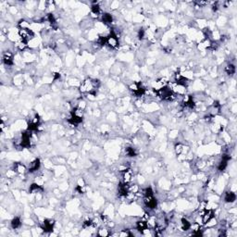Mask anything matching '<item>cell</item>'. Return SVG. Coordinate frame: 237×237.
<instances>
[{
	"label": "cell",
	"mask_w": 237,
	"mask_h": 237,
	"mask_svg": "<svg viewBox=\"0 0 237 237\" xmlns=\"http://www.w3.org/2000/svg\"><path fill=\"white\" fill-rule=\"evenodd\" d=\"M18 34H19V36L20 37V39H22V40H24L26 42H28L29 40H32L34 36L33 30H31L30 28H28V29H20Z\"/></svg>",
	"instance_id": "6da1fadb"
},
{
	"label": "cell",
	"mask_w": 237,
	"mask_h": 237,
	"mask_svg": "<svg viewBox=\"0 0 237 237\" xmlns=\"http://www.w3.org/2000/svg\"><path fill=\"white\" fill-rule=\"evenodd\" d=\"M110 48H116L118 46V36L114 34V32L107 37V44Z\"/></svg>",
	"instance_id": "7a4b0ae2"
},
{
	"label": "cell",
	"mask_w": 237,
	"mask_h": 237,
	"mask_svg": "<svg viewBox=\"0 0 237 237\" xmlns=\"http://www.w3.org/2000/svg\"><path fill=\"white\" fill-rule=\"evenodd\" d=\"M94 89L95 88L93 87L91 79H87V80L83 81V82L80 85V91L82 93H90L91 91L94 90Z\"/></svg>",
	"instance_id": "3957f363"
},
{
	"label": "cell",
	"mask_w": 237,
	"mask_h": 237,
	"mask_svg": "<svg viewBox=\"0 0 237 237\" xmlns=\"http://www.w3.org/2000/svg\"><path fill=\"white\" fill-rule=\"evenodd\" d=\"M144 203L148 208L150 209H154L157 208L158 206V200L154 197V196H144Z\"/></svg>",
	"instance_id": "277c9868"
},
{
	"label": "cell",
	"mask_w": 237,
	"mask_h": 237,
	"mask_svg": "<svg viewBox=\"0 0 237 237\" xmlns=\"http://www.w3.org/2000/svg\"><path fill=\"white\" fill-rule=\"evenodd\" d=\"M201 217H202V223L203 224L208 223L213 219V217H214L213 209H209V208L205 209V211H204V213H203V215H202Z\"/></svg>",
	"instance_id": "5b68a950"
},
{
	"label": "cell",
	"mask_w": 237,
	"mask_h": 237,
	"mask_svg": "<svg viewBox=\"0 0 237 237\" xmlns=\"http://www.w3.org/2000/svg\"><path fill=\"white\" fill-rule=\"evenodd\" d=\"M3 62L5 65L7 66H12L13 65V54L10 51H6L3 53Z\"/></svg>",
	"instance_id": "8992f818"
},
{
	"label": "cell",
	"mask_w": 237,
	"mask_h": 237,
	"mask_svg": "<svg viewBox=\"0 0 237 237\" xmlns=\"http://www.w3.org/2000/svg\"><path fill=\"white\" fill-rule=\"evenodd\" d=\"M40 166H41L40 160L38 158H36V159H34V161H32V162L30 163V165L28 167V171L31 172V173H32V172H35L36 170H39Z\"/></svg>",
	"instance_id": "52a82bcc"
},
{
	"label": "cell",
	"mask_w": 237,
	"mask_h": 237,
	"mask_svg": "<svg viewBox=\"0 0 237 237\" xmlns=\"http://www.w3.org/2000/svg\"><path fill=\"white\" fill-rule=\"evenodd\" d=\"M54 220L52 219H46L44 223H43V230L46 233H49V231H53V228H54Z\"/></svg>",
	"instance_id": "ba28073f"
},
{
	"label": "cell",
	"mask_w": 237,
	"mask_h": 237,
	"mask_svg": "<svg viewBox=\"0 0 237 237\" xmlns=\"http://www.w3.org/2000/svg\"><path fill=\"white\" fill-rule=\"evenodd\" d=\"M133 173L132 170L130 169H127L125 171L122 172V178H123V182H126V184H129L132 179H133Z\"/></svg>",
	"instance_id": "9c48e42d"
},
{
	"label": "cell",
	"mask_w": 237,
	"mask_h": 237,
	"mask_svg": "<svg viewBox=\"0 0 237 237\" xmlns=\"http://www.w3.org/2000/svg\"><path fill=\"white\" fill-rule=\"evenodd\" d=\"M135 227H136V230L138 231H140V233H143V231L148 228V226H147V220H144V219H141V220H138V222H136V225H135Z\"/></svg>",
	"instance_id": "30bf717a"
},
{
	"label": "cell",
	"mask_w": 237,
	"mask_h": 237,
	"mask_svg": "<svg viewBox=\"0 0 237 237\" xmlns=\"http://www.w3.org/2000/svg\"><path fill=\"white\" fill-rule=\"evenodd\" d=\"M14 170L16 172H18V173H20V174H24L26 172V170H27V169H26V167L23 164L17 162V163L14 164Z\"/></svg>",
	"instance_id": "8fae6325"
},
{
	"label": "cell",
	"mask_w": 237,
	"mask_h": 237,
	"mask_svg": "<svg viewBox=\"0 0 237 237\" xmlns=\"http://www.w3.org/2000/svg\"><path fill=\"white\" fill-rule=\"evenodd\" d=\"M236 199V196L233 192H227L225 194V196H224V200L225 202L227 203H233Z\"/></svg>",
	"instance_id": "7c38bea8"
},
{
	"label": "cell",
	"mask_w": 237,
	"mask_h": 237,
	"mask_svg": "<svg viewBox=\"0 0 237 237\" xmlns=\"http://www.w3.org/2000/svg\"><path fill=\"white\" fill-rule=\"evenodd\" d=\"M101 20H102V22H103V23L110 24V23H112V21H113V17H112V15L109 14V13H104L103 15H102Z\"/></svg>",
	"instance_id": "4fadbf2b"
},
{
	"label": "cell",
	"mask_w": 237,
	"mask_h": 237,
	"mask_svg": "<svg viewBox=\"0 0 237 237\" xmlns=\"http://www.w3.org/2000/svg\"><path fill=\"white\" fill-rule=\"evenodd\" d=\"M210 45H211V42L208 39H206V40L202 41L200 44L198 45V49L201 51H204V50H206V49H208V48L210 47Z\"/></svg>",
	"instance_id": "5bb4252c"
},
{
	"label": "cell",
	"mask_w": 237,
	"mask_h": 237,
	"mask_svg": "<svg viewBox=\"0 0 237 237\" xmlns=\"http://www.w3.org/2000/svg\"><path fill=\"white\" fill-rule=\"evenodd\" d=\"M191 222L187 219H181V227L184 231H188L191 229Z\"/></svg>",
	"instance_id": "9a60e30c"
},
{
	"label": "cell",
	"mask_w": 237,
	"mask_h": 237,
	"mask_svg": "<svg viewBox=\"0 0 237 237\" xmlns=\"http://www.w3.org/2000/svg\"><path fill=\"white\" fill-rule=\"evenodd\" d=\"M43 191V187L41 185H39L38 184H33L30 186V192L32 194H38L41 193Z\"/></svg>",
	"instance_id": "2e32d148"
},
{
	"label": "cell",
	"mask_w": 237,
	"mask_h": 237,
	"mask_svg": "<svg viewBox=\"0 0 237 237\" xmlns=\"http://www.w3.org/2000/svg\"><path fill=\"white\" fill-rule=\"evenodd\" d=\"M16 46H17V48L20 51H23L25 50L27 46H28V45H27V42L22 40V39H20V41H18L17 43H16Z\"/></svg>",
	"instance_id": "e0dca14e"
},
{
	"label": "cell",
	"mask_w": 237,
	"mask_h": 237,
	"mask_svg": "<svg viewBox=\"0 0 237 237\" xmlns=\"http://www.w3.org/2000/svg\"><path fill=\"white\" fill-rule=\"evenodd\" d=\"M125 153L127 155V157H129V158H133V157H136L137 156L136 149L133 147H127L125 150Z\"/></svg>",
	"instance_id": "ac0fdd59"
},
{
	"label": "cell",
	"mask_w": 237,
	"mask_h": 237,
	"mask_svg": "<svg viewBox=\"0 0 237 237\" xmlns=\"http://www.w3.org/2000/svg\"><path fill=\"white\" fill-rule=\"evenodd\" d=\"M225 72L228 75H233L235 73V66L233 64H229L225 67Z\"/></svg>",
	"instance_id": "d6986e66"
},
{
	"label": "cell",
	"mask_w": 237,
	"mask_h": 237,
	"mask_svg": "<svg viewBox=\"0 0 237 237\" xmlns=\"http://www.w3.org/2000/svg\"><path fill=\"white\" fill-rule=\"evenodd\" d=\"M21 226V222H20V219L16 217L14 218L12 220H11V227L13 229H19Z\"/></svg>",
	"instance_id": "ffe728a7"
},
{
	"label": "cell",
	"mask_w": 237,
	"mask_h": 237,
	"mask_svg": "<svg viewBox=\"0 0 237 237\" xmlns=\"http://www.w3.org/2000/svg\"><path fill=\"white\" fill-rule=\"evenodd\" d=\"M174 150H175L176 155L180 156L182 152H184V145H182V144H180V143H179V144H177L175 145Z\"/></svg>",
	"instance_id": "44dd1931"
},
{
	"label": "cell",
	"mask_w": 237,
	"mask_h": 237,
	"mask_svg": "<svg viewBox=\"0 0 237 237\" xmlns=\"http://www.w3.org/2000/svg\"><path fill=\"white\" fill-rule=\"evenodd\" d=\"M19 27H20V29H28L30 27V24H29V22H27L26 20H21L19 22Z\"/></svg>",
	"instance_id": "7402d4cb"
},
{
	"label": "cell",
	"mask_w": 237,
	"mask_h": 237,
	"mask_svg": "<svg viewBox=\"0 0 237 237\" xmlns=\"http://www.w3.org/2000/svg\"><path fill=\"white\" fill-rule=\"evenodd\" d=\"M129 192L133 193V194H137L139 192V187L137 184H129ZM128 192V193H129Z\"/></svg>",
	"instance_id": "603a6c76"
},
{
	"label": "cell",
	"mask_w": 237,
	"mask_h": 237,
	"mask_svg": "<svg viewBox=\"0 0 237 237\" xmlns=\"http://www.w3.org/2000/svg\"><path fill=\"white\" fill-rule=\"evenodd\" d=\"M153 190L151 187H147L145 189H144L143 191V194L144 196H153Z\"/></svg>",
	"instance_id": "cb8c5ba5"
},
{
	"label": "cell",
	"mask_w": 237,
	"mask_h": 237,
	"mask_svg": "<svg viewBox=\"0 0 237 237\" xmlns=\"http://www.w3.org/2000/svg\"><path fill=\"white\" fill-rule=\"evenodd\" d=\"M98 235L100 236H109V231L107 229H100L98 231Z\"/></svg>",
	"instance_id": "d4e9b609"
},
{
	"label": "cell",
	"mask_w": 237,
	"mask_h": 237,
	"mask_svg": "<svg viewBox=\"0 0 237 237\" xmlns=\"http://www.w3.org/2000/svg\"><path fill=\"white\" fill-rule=\"evenodd\" d=\"M53 78H54V81L59 80V79H60V73H58V72H55V73L53 74Z\"/></svg>",
	"instance_id": "484cf974"
},
{
	"label": "cell",
	"mask_w": 237,
	"mask_h": 237,
	"mask_svg": "<svg viewBox=\"0 0 237 237\" xmlns=\"http://www.w3.org/2000/svg\"><path fill=\"white\" fill-rule=\"evenodd\" d=\"M77 185H79V186H84V182H83V180L80 179V180L78 181V184H77Z\"/></svg>",
	"instance_id": "4316f807"
}]
</instances>
